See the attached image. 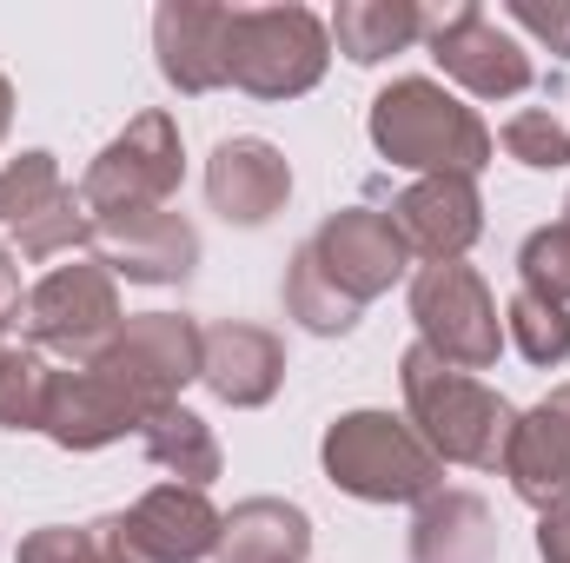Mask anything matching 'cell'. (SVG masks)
<instances>
[{"label":"cell","mask_w":570,"mask_h":563,"mask_svg":"<svg viewBox=\"0 0 570 563\" xmlns=\"http://www.w3.org/2000/svg\"><path fill=\"white\" fill-rule=\"evenodd\" d=\"M399 385H405V412L412 431L438 451V464H471V471H498L518 412L471 372L444 365L438 352L412 345L399 358Z\"/></svg>","instance_id":"6da1fadb"},{"label":"cell","mask_w":570,"mask_h":563,"mask_svg":"<svg viewBox=\"0 0 570 563\" xmlns=\"http://www.w3.org/2000/svg\"><path fill=\"white\" fill-rule=\"evenodd\" d=\"M372 146L392 166L425 172V179H444V172L451 179H478L484 159H491V127L464 100H451L438 80L405 73V80H392L372 100Z\"/></svg>","instance_id":"7a4b0ae2"},{"label":"cell","mask_w":570,"mask_h":563,"mask_svg":"<svg viewBox=\"0 0 570 563\" xmlns=\"http://www.w3.org/2000/svg\"><path fill=\"white\" fill-rule=\"evenodd\" d=\"M318 457H325V477L358 504H425L444 477L438 451L412 431V418H392V412L332 418Z\"/></svg>","instance_id":"3957f363"},{"label":"cell","mask_w":570,"mask_h":563,"mask_svg":"<svg viewBox=\"0 0 570 563\" xmlns=\"http://www.w3.org/2000/svg\"><path fill=\"white\" fill-rule=\"evenodd\" d=\"M332 33L312 7H233V87L253 100H298L325 80Z\"/></svg>","instance_id":"277c9868"},{"label":"cell","mask_w":570,"mask_h":563,"mask_svg":"<svg viewBox=\"0 0 570 563\" xmlns=\"http://www.w3.org/2000/svg\"><path fill=\"white\" fill-rule=\"evenodd\" d=\"M20 318H27V345L33 352L67 358V365H94L114 345V332L127 325L120 318V279L100 259H67V266H53L27 292Z\"/></svg>","instance_id":"5b68a950"},{"label":"cell","mask_w":570,"mask_h":563,"mask_svg":"<svg viewBox=\"0 0 570 563\" xmlns=\"http://www.w3.org/2000/svg\"><path fill=\"white\" fill-rule=\"evenodd\" d=\"M412 318H419V345L438 352L444 365L458 372H491L498 352H504V318H498V298L491 285L478 279L464 259H444V266H419L412 279Z\"/></svg>","instance_id":"8992f818"},{"label":"cell","mask_w":570,"mask_h":563,"mask_svg":"<svg viewBox=\"0 0 570 563\" xmlns=\"http://www.w3.org/2000/svg\"><path fill=\"white\" fill-rule=\"evenodd\" d=\"M179 127H173V113H140L120 140L100 146V159L87 166V179H80V206H87V219H127V213H159V206H173V192H179Z\"/></svg>","instance_id":"52a82bcc"},{"label":"cell","mask_w":570,"mask_h":563,"mask_svg":"<svg viewBox=\"0 0 570 563\" xmlns=\"http://www.w3.org/2000/svg\"><path fill=\"white\" fill-rule=\"evenodd\" d=\"M199 352H206V325H193L186 312H134L94 365L153 418L179 405V392L199 378Z\"/></svg>","instance_id":"ba28073f"},{"label":"cell","mask_w":570,"mask_h":563,"mask_svg":"<svg viewBox=\"0 0 570 563\" xmlns=\"http://www.w3.org/2000/svg\"><path fill=\"white\" fill-rule=\"evenodd\" d=\"M0 226H13L27 259H53V253L94 246V219L80 206V186L60 179L53 152H20V159L0 166Z\"/></svg>","instance_id":"9c48e42d"},{"label":"cell","mask_w":570,"mask_h":563,"mask_svg":"<svg viewBox=\"0 0 570 563\" xmlns=\"http://www.w3.org/2000/svg\"><path fill=\"white\" fill-rule=\"evenodd\" d=\"M425 40H431V60L444 67V80H458L478 100H511V93L531 87V53L478 0L425 13Z\"/></svg>","instance_id":"30bf717a"},{"label":"cell","mask_w":570,"mask_h":563,"mask_svg":"<svg viewBox=\"0 0 570 563\" xmlns=\"http://www.w3.org/2000/svg\"><path fill=\"white\" fill-rule=\"evenodd\" d=\"M305 246L318 253L325 279L338 285L345 298H358V305H372L379 292H392V285L405 279V266H412V253H405L392 213H372V206H345V213H332Z\"/></svg>","instance_id":"8fae6325"},{"label":"cell","mask_w":570,"mask_h":563,"mask_svg":"<svg viewBox=\"0 0 570 563\" xmlns=\"http://www.w3.org/2000/svg\"><path fill=\"white\" fill-rule=\"evenodd\" d=\"M94 259L114 279L134 285H179L199 266V233L159 206V213H127V219H94Z\"/></svg>","instance_id":"7c38bea8"},{"label":"cell","mask_w":570,"mask_h":563,"mask_svg":"<svg viewBox=\"0 0 570 563\" xmlns=\"http://www.w3.org/2000/svg\"><path fill=\"white\" fill-rule=\"evenodd\" d=\"M153 53H159L166 87H179V93L233 87V7L166 0L153 13Z\"/></svg>","instance_id":"4fadbf2b"},{"label":"cell","mask_w":570,"mask_h":563,"mask_svg":"<svg viewBox=\"0 0 570 563\" xmlns=\"http://www.w3.org/2000/svg\"><path fill=\"white\" fill-rule=\"evenodd\" d=\"M219 511L193 484H159L134 511H120V537L140 563H206L219 551Z\"/></svg>","instance_id":"5bb4252c"},{"label":"cell","mask_w":570,"mask_h":563,"mask_svg":"<svg viewBox=\"0 0 570 563\" xmlns=\"http://www.w3.org/2000/svg\"><path fill=\"white\" fill-rule=\"evenodd\" d=\"M392 226L405 239L412 259L444 266V259H464L484 233V199H478V179H419L392 199Z\"/></svg>","instance_id":"9a60e30c"},{"label":"cell","mask_w":570,"mask_h":563,"mask_svg":"<svg viewBox=\"0 0 570 563\" xmlns=\"http://www.w3.org/2000/svg\"><path fill=\"white\" fill-rule=\"evenodd\" d=\"M206 199L226 226H266L292 199V166L273 140L259 134H239V140H219L206 159Z\"/></svg>","instance_id":"2e32d148"},{"label":"cell","mask_w":570,"mask_h":563,"mask_svg":"<svg viewBox=\"0 0 570 563\" xmlns=\"http://www.w3.org/2000/svg\"><path fill=\"white\" fill-rule=\"evenodd\" d=\"M199 385L233 405V412H259L273 405L285 385V345L259 325H239V318H219L206 325V352H199Z\"/></svg>","instance_id":"e0dca14e"},{"label":"cell","mask_w":570,"mask_h":563,"mask_svg":"<svg viewBox=\"0 0 570 563\" xmlns=\"http://www.w3.org/2000/svg\"><path fill=\"white\" fill-rule=\"evenodd\" d=\"M504 477L531 511H558L570 497V385L518 412L504 444Z\"/></svg>","instance_id":"ac0fdd59"},{"label":"cell","mask_w":570,"mask_h":563,"mask_svg":"<svg viewBox=\"0 0 570 563\" xmlns=\"http://www.w3.org/2000/svg\"><path fill=\"white\" fill-rule=\"evenodd\" d=\"M146 412L100 372V365H67L60 378H53V398H47V437L60 444V451H100V444H114V437H127V431H140Z\"/></svg>","instance_id":"d6986e66"},{"label":"cell","mask_w":570,"mask_h":563,"mask_svg":"<svg viewBox=\"0 0 570 563\" xmlns=\"http://www.w3.org/2000/svg\"><path fill=\"white\" fill-rule=\"evenodd\" d=\"M412 563H498L491 504L471 491H431L412 517Z\"/></svg>","instance_id":"ffe728a7"},{"label":"cell","mask_w":570,"mask_h":563,"mask_svg":"<svg viewBox=\"0 0 570 563\" xmlns=\"http://www.w3.org/2000/svg\"><path fill=\"white\" fill-rule=\"evenodd\" d=\"M312 557V517L285 497H246L219 524L213 563H305Z\"/></svg>","instance_id":"44dd1931"},{"label":"cell","mask_w":570,"mask_h":563,"mask_svg":"<svg viewBox=\"0 0 570 563\" xmlns=\"http://www.w3.org/2000/svg\"><path fill=\"white\" fill-rule=\"evenodd\" d=\"M325 33L338 40L345 60L379 67V60L405 53L412 40H425V7H412V0H338Z\"/></svg>","instance_id":"7402d4cb"},{"label":"cell","mask_w":570,"mask_h":563,"mask_svg":"<svg viewBox=\"0 0 570 563\" xmlns=\"http://www.w3.org/2000/svg\"><path fill=\"white\" fill-rule=\"evenodd\" d=\"M140 444L159 471H173V484H193V491H206V484L219 477V464H226L213 424L199 418V412H186V405L153 412V418L140 424Z\"/></svg>","instance_id":"603a6c76"},{"label":"cell","mask_w":570,"mask_h":563,"mask_svg":"<svg viewBox=\"0 0 570 563\" xmlns=\"http://www.w3.org/2000/svg\"><path fill=\"white\" fill-rule=\"evenodd\" d=\"M358 298H345L338 285L325 279V266H318V253L312 246H298L292 253V266H285V318H298L305 332H318V338H345L352 325H358Z\"/></svg>","instance_id":"cb8c5ba5"},{"label":"cell","mask_w":570,"mask_h":563,"mask_svg":"<svg viewBox=\"0 0 570 563\" xmlns=\"http://www.w3.org/2000/svg\"><path fill=\"white\" fill-rule=\"evenodd\" d=\"M53 358L33 345H0V431H40L53 398Z\"/></svg>","instance_id":"d4e9b609"},{"label":"cell","mask_w":570,"mask_h":563,"mask_svg":"<svg viewBox=\"0 0 570 563\" xmlns=\"http://www.w3.org/2000/svg\"><path fill=\"white\" fill-rule=\"evenodd\" d=\"M13 563H140L120 537V517H94V524H47L33 537H20Z\"/></svg>","instance_id":"484cf974"},{"label":"cell","mask_w":570,"mask_h":563,"mask_svg":"<svg viewBox=\"0 0 570 563\" xmlns=\"http://www.w3.org/2000/svg\"><path fill=\"white\" fill-rule=\"evenodd\" d=\"M504 332H511V345H518L531 365H564L570 358V305H551V298L518 292L511 312H504Z\"/></svg>","instance_id":"4316f807"},{"label":"cell","mask_w":570,"mask_h":563,"mask_svg":"<svg viewBox=\"0 0 570 563\" xmlns=\"http://www.w3.org/2000/svg\"><path fill=\"white\" fill-rule=\"evenodd\" d=\"M518 279L531 298H551V305H570V226H538L518 253Z\"/></svg>","instance_id":"83f0119b"},{"label":"cell","mask_w":570,"mask_h":563,"mask_svg":"<svg viewBox=\"0 0 570 563\" xmlns=\"http://www.w3.org/2000/svg\"><path fill=\"white\" fill-rule=\"evenodd\" d=\"M504 152L531 172H558V166H570V134L544 107H524V113L504 120Z\"/></svg>","instance_id":"f1b7e54d"},{"label":"cell","mask_w":570,"mask_h":563,"mask_svg":"<svg viewBox=\"0 0 570 563\" xmlns=\"http://www.w3.org/2000/svg\"><path fill=\"white\" fill-rule=\"evenodd\" d=\"M504 13H511L524 33L551 40V53H564V60H570V0H551V7H544V0H511Z\"/></svg>","instance_id":"f546056e"},{"label":"cell","mask_w":570,"mask_h":563,"mask_svg":"<svg viewBox=\"0 0 570 563\" xmlns=\"http://www.w3.org/2000/svg\"><path fill=\"white\" fill-rule=\"evenodd\" d=\"M538 557L570 563V497L558 504V511H544V524H538Z\"/></svg>","instance_id":"4dcf8cb0"},{"label":"cell","mask_w":570,"mask_h":563,"mask_svg":"<svg viewBox=\"0 0 570 563\" xmlns=\"http://www.w3.org/2000/svg\"><path fill=\"white\" fill-rule=\"evenodd\" d=\"M20 312H27V292H20V266H13V253L0 246V338L20 325Z\"/></svg>","instance_id":"1f68e13d"},{"label":"cell","mask_w":570,"mask_h":563,"mask_svg":"<svg viewBox=\"0 0 570 563\" xmlns=\"http://www.w3.org/2000/svg\"><path fill=\"white\" fill-rule=\"evenodd\" d=\"M7 120H13V87H7V73H0V140H7Z\"/></svg>","instance_id":"d6a6232c"},{"label":"cell","mask_w":570,"mask_h":563,"mask_svg":"<svg viewBox=\"0 0 570 563\" xmlns=\"http://www.w3.org/2000/svg\"><path fill=\"white\" fill-rule=\"evenodd\" d=\"M564 226H570V199H564Z\"/></svg>","instance_id":"836d02e7"}]
</instances>
